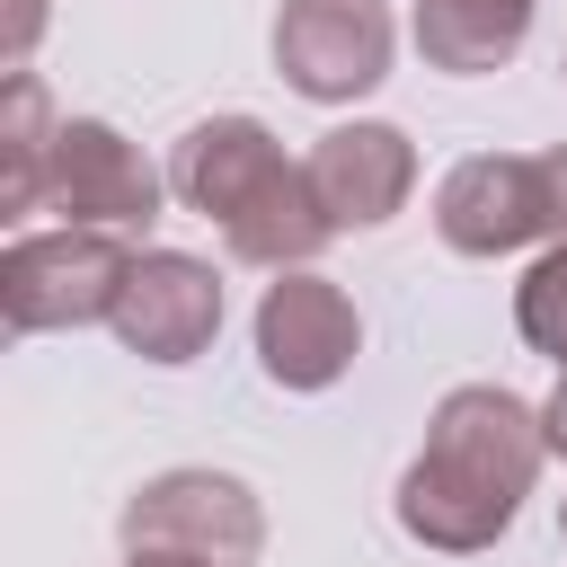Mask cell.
<instances>
[{
  "instance_id": "cell-5",
  "label": "cell",
  "mask_w": 567,
  "mask_h": 567,
  "mask_svg": "<svg viewBox=\"0 0 567 567\" xmlns=\"http://www.w3.org/2000/svg\"><path fill=\"white\" fill-rule=\"evenodd\" d=\"M275 62L301 97H363L390 71V18L381 0H284Z\"/></svg>"
},
{
  "instance_id": "cell-12",
  "label": "cell",
  "mask_w": 567,
  "mask_h": 567,
  "mask_svg": "<svg viewBox=\"0 0 567 567\" xmlns=\"http://www.w3.org/2000/svg\"><path fill=\"white\" fill-rule=\"evenodd\" d=\"M44 159H53L44 89H35V71H18L9 80V186H0V213H35L44 204Z\"/></svg>"
},
{
  "instance_id": "cell-2",
  "label": "cell",
  "mask_w": 567,
  "mask_h": 567,
  "mask_svg": "<svg viewBox=\"0 0 567 567\" xmlns=\"http://www.w3.org/2000/svg\"><path fill=\"white\" fill-rule=\"evenodd\" d=\"M177 195L221 221L230 257H257V266H284V257H310L328 239V213L310 195V168H292L275 151L266 124L248 115H213L177 142Z\"/></svg>"
},
{
  "instance_id": "cell-10",
  "label": "cell",
  "mask_w": 567,
  "mask_h": 567,
  "mask_svg": "<svg viewBox=\"0 0 567 567\" xmlns=\"http://www.w3.org/2000/svg\"><path fill=\"white\" fill-rule=\"evenodd\" d=\"M408 177H416V159H408V133H390V124H337L310 151V195H319L328 230L337 221H354V230L390 221L408 204Z\"/></svg>"
},
{
  "instance_id": "cell-16",
  "label": "cell",
  "mask_w": 567,
  "mask_h": 567,
  "mask_svg": "<svg viewBox=\"0 0 567 567\" xmlns=\"http://www.w3.org/2000/svg\"><path fill=\"white\" fill-rule=\"evenodd\" d=\"M133 567H213V558H186V549H133Z\"/></svg>"
},
{
  "instance_id": "cell-7",
  "label": "cell",
  "mask_w": 567,
  "mask_h": 567,
  "mask_svg": "<svg viewBox=\"0 0 567 567\" xmlns=\"http://www.w3.org/2000/svg\"><path fill=\"white\" fill-rule=\"evenodd\" d=\"M434 230L461 248V257H505L540 230H558V204H549V168L540 159H461L434 195Z\"/></svg>"
},
{
  "instance_id": "cell-11",
  "label": "cell",
  "mask_w": 567,
  "mask_h": 567,
  "mask_svg": "<svg viewBox=\"0 0 567 567\" xmlns=\"http://www.w3.org/2000/svg\"><path fill=\"white\" fill-rule=\"evenodd\" d=\"M532 0H416V53L434 71H496L514 62Z\"/></svg>"
},
{
  "instance_id": "cell-6",
  "label": "cell",
  "mask_w": 567,
  "mask_h": 567,
  "mask_svg": "<svg viewBox=\"0 0 567 567\" xmlns=\"http://www.w3.org/2000/svg\"><path fill=\"white\" fill-rule=\"evenodd\" d=\"M44 204L71 213V230H133L159 213V177L142 168V151L115 124H53V159H44Z\"/></svg>"
},
{
  "instance_id": "cell-9",
  "label": "cell",
  "mask_w": 567,
  "mask_h": 567,
  "mask_svg": "<svg viewBox=\"0 0 567 567\" xmlns=\"http://www.w3.org/2000/svg\"><path fill=\"white\" fill-rule=\"evenodd\" d=\"M363 328H354V301L328 284V275H284L266 301H257V354L284 390H328L346 363H354Z\"/></svg>"
},
{
  "instance_id": "cell-1",
  "label": "cell",
  "mask_w": 567,
  "mask_h": 567,
  "mask_svg": "<svg viewBox=\"0 0 567 567\" xmlns=\"http://www.w3.org/2000/svg\"><path fill=\"white\" fill-rule=\"evenodd\" d=\"M540 452H549V434L514 390H452L399 487V523L425 549H487L514 523V505L532 496Z\"/></svg>"
},
{
  "instance_id": "cell-8",
  "label": "cell",
  "mask_w": 567,
  "mask_h": 567,
  "mask_svg": "<svg viewBox=\"0 0 567 567\" xmlns=\"http://www.w3.org/2000/svg\"><path fill=\"white\" fill-rule=\"evenodd\" d=\"M213 328H221V284H213V266H195V257H177V248L133 257V275H124V292H115V337H124L133 354H151V363H195V354L213 346Z\"/></svg>"
},
{
  "instance_id": "cell-3",
  "label": "cell",
  "mask_w": 567,
  "mask_h": 567,
  "mask_svg": "<svg viewBox=\"0 0 567 567\" xmlns=\"http://www.w3.org/2000/svg\"><path fill=\"white\" fill-rule=\"evenodd\" d=\"M133 257L115 230H44V239H18L0 257V301H9V328H80V319H115V292H124Z\"/></svg>"
},
{
  "instance_id": "cell-13",
  "label": "cell",
  "mask_w": 567,
  "mask_h": 567,
  "mask_svg": "<svg viewBox=\"0 0 567 567\" xmlns=\"http://www.w3.org/2000/svg\"><path fill=\"white\" fill-rule=\"evenodd\" d=\"M514 319H523V337H532L540 354H558V363H567V248H549V257L523 275Z\"/></svg>"
},
{
  "instance_id": "cell-15",
  "label": "cell",
  "mask_w": 567,
  "mask_h": 567,
  "mask_svg": "<svg viewBox=\"0 0 567 567\" xmlns=\"http://www.w3.org/2000/svg\"><path fill=\"white\" fill-rule=\"evenodd\" d=\"M540 434H549V443H558V452H567V381H558V390H549V408H540Z\"/></svg>"
},
{
  "instance_id": "cell-14",
  "label": "cell",
  "mask_w": 567,
  "mask_h": 567,
  "mask_svg": "<svg viewBox=\"0 0 567 567\" xmlns=\"http://www.w3.org/2000/svg\"><path fill=\"white\" fill-rule=\"evenodd\" d=\"M540 168H549V204H558V230H567V142H558Z\"/></svg>"
},
{
  "instance_id": "cell-4",
  "label": "cell",
  "mask_w": 567,
  "mask_h": 567,
  "mask_svg": "<svg viewBox=\"0 0 567 567\" xmlns=\"http://www.w3.org/2000/svg\"><path fill=\"white\" fill-rule=\"evenodd\" d=\"M124 540L133 549H186V558H213V567H248L257 540H266V514L221 470H168L124 505Z\"/></svg>"
},
{
  "instance_id": "cell-17",
  "label": "cell",
  "mask_w": 567,
  "mask_h": 567,
  "mask_svg": "<svg viewBox=\"0 0 567 567\" xmlns=\"http://www.w3.org/2000/svg\"><path fill=\"white\" fill-rule=\"evenodd\" d=\"M27 35H35V0H18V44H27Z\"/></svg>"
}]
</instances>
